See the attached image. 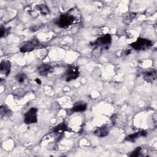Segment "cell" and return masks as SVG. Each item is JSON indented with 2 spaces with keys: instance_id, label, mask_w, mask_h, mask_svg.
I'll return each instance as SVG.
<instances>
[{
  "instance_id": "1",
  "label": "cell",
  "mask_w": 157,
  "mask_h": 157,
  "mask_svg": "<svg viewBox=\"0 0 157 157\" xmlns=\"http://www.w3.org/2000/svg\"><path fill=\"white\" fill-rule=\"evenodd\" d=\"M42 47H43V44L37 39L34 38L21 44L20 47V50L21 52L26 53Z\"/></svg>"
},
{
  "instance_id": "18",
  "label": "cell",
  "mask_w": 157,
  "mask_h": 157,
  "mask_svg": "<svg viewBox=\"0 0 157 157\" xmlns=\"http://www.w3.org/2000/svg\"><path fill=\"white\" fill-rule=\"evenodd\" d=\"M142 147H139L137 148H136L133 151L131 152V153L129 155L130 156H139L141 155V152H142Z\"/></svg>"
},
{
  "instance_id": "9",
  "label": "cell",
  "mask_w": 157,
  "mask_h": 157,
  "mask_svg": "<svg viewBox=\"0 0 157 157\" xmlns=\"http://www.w3.org/2000/svg\"><path fill=\"white\" fill-rule=\"evenodd\" d=\"M109 133V129L107 126H103L99 128H98L94 131V134L100 137H103L107 136Z\"/></svg>"
},
{
  "instance_id": "4",
  "label": "cell",
  "mask_w": 157,
  "mask_h": 157,
  "mask_svg": "<svg viewBox=\"0 0 157 157\" xmlns=\"http://www.w3.org/2000/svg\"><path fill=\"white\" fill-rule=\"evenodd\" d=\"M112 42L111 36L109 34L104 35L99 38H98L94 43L93 45L96 47H99L101 49L105 48L108 49Z\"/></svg>"
},
{
  "instance_id": "15",
  "label": "cell",
  "mask_w": 157,
  "mask_h": 157,
  "mask_svg": "<svg viewBox=\"0 0 157 157\" xmlns=\"http://www.w3.org/2000/svg\"><path fill=\"white\" fill-rule=\"evenodd\" d=\"M11 113L10 110L6 105H1L0 107V113H1V117H7V116H9L10 113Z\"/></svg>"
},
{
  "instance_id": "20",
  "label": "cell",
  "mask_w": 157,
  "mask_h": 157,
  "mask_svg": "<svg viewBox=\"0 0 157 157\" xmlns=\"http://www.w3.org/2000/svg\"><path fill=\"white\" fill-rule=\"evenodd\" d=\"M38 27L37 26H33V27H31V28H30V30L31 31H33V32H34V31H37L38 30Z\"/></svg>"
},
{
  "instance_id": "12",
  "label": "cell",
  "mask_w": 157,
  "mask_h": 157,
  "mask_svg": "<svg viewBox=\"0 0 157 157\" xmlns=\"http://www.w3.org/2000/svg\"><path fill=\"white\" fill-rule=\"evenodd\" d=\"M87 108L86 104L84 102H77L71 109L72 112H80L85 111Z\"/></svg>"
},
{
  "instance_id": "13",
  "label": "cell",
  "mask_w": 157,
  "mask_h": 157,
  "mask_svg": "<svg viewBox=\"0 0 157 157\" xmlns=\"http://www.w3.org/2000/svg\"><path fill=\"white\" fill-rule=\"evenodd\" d=\"M37 8L40 13L43 15H46L50 13V9L46 4L37 5Z\"/></svg>"
},
{
  "instance_id": "7",
  "label": "cell",
  "mask_w": 157,
  "mask_h": 157,
  "mask_svg": "<svg viewBox=\"0 0 157 157\" xmlns=\"http://www.w3.org/2000/svg\"><path fill=\"white\" fill-rule=\"evenodd\" d=\"M53 71V68L49 64H42L37 68V72L40 75L46 76Z\"/></svg>"
},
{
  "instance_id": "14",
  "label": "cell",
  "mask_w": 157,
  "mask_h": 157,
  "mask_svg": "<svg viewBox=\"0 0 157 157\" xmlns=\"http://www.w3.org/2000/svg\"><path fill=\"white\" fill-rule=\"evenodd\" d=\"M66 130V126L65 123H62L53 129V132L54 133H58V134H61L63 132H64Z\"/></svg>"
},
{
  "instance_id": "19",
  "label": "cell",
  "mask_w": 157,
  "mask_h": 157,
  "mask_svg": "<svg viewBox=\"0 0 157 157\" xmlns=\"http://www.w3.org/2000/svg\"><path fill=\"white\" fill-rule=\"evenodd\" d=\"M101 53H102V49L101 48H99V47H95L94 49L93 50L92 54H93V56L98 57L99 55H101Z\"/></svg>"
},
{
  "instance_id": "17",
  "label": "cell",
  "mask_w": 157,
  "mask_h": 157,
  "mask_svg": "<svg viewBox=\"0 0 157 157\" xmlns=\"http://www.w3.org/2000/svg\"><path fill=\"white\" fill-rule=\"evenodd\" d=\"M10 28H6L5 27L1 26L0 31H1V33H0V36L1 37H6V36H7L9 33H10Z\"/></svg>"
},
{
  "instance_id": "3",
  "label": "cell",
  "mask_w": 157,
  "mask_h": 157,
  "mask_svg": "<svg viewBox=\"0 0 157 157\" xmlns=\"http://www.w3.org/2000/svg\"><path fill=\"white\" fill-rule=\"evenodd\" d=\"M130 45L136 50H144L150 48L152 45V42L145 38H139Z\"/></svg>"
},
{
  "instance_id": "22",
  "label": "cell",
  "mask_w": 157,
  "mask_h": 157,
  "mask_svg": "<svg viewBox=\"0 0 157 157\" xmlns=\"http://www.w3.org/2000/svg\"><path fill=\"white\" fill-rule=\"evenodd\" d=\"M130 53H131V50H127V51L126 52L125 54H126V55H129Z\"/></svg>"
},
{
  "instance_id": "5",
  "label": "cell",
  "mask_w": 157,
  "mask_h": 157,
  "mask_svg": "<svg viewBox=\"0 0 157 157\" xmlns=\"http://www.w3.org/2000/svg\"><path fill=\"white\" fill-rule=\"evenodd\" d=\"M37 109L36 107L30 108L24 115V122L27 124L36 123L37 121Z\"/></svg>"
},
{
  "instance_id": "8",
  "label": "cell",
  "mask_w": 157,
  "mask_h": 157,
  "mask_svg": "<svg viewBox=\"0 0 157 157\" xmlns=\"http://www.w3.org/2000/svg\"><path fill=\"white\" fill-rule=\"evenodd\" d=\"M11 63L9 61L3 60L0 64V72L2 74L8 75L10 72Z\"/></svg>"
},
{
  "instance_id": "16",
  "label": "cell",
  "mask_w": 157,
  "mask_h": 157,
  "mask_svg": "<svg viewBox=\"0 0 157 157\" xmlns=\"http://www.w3.org/2000/svg\"><path fill=\"white\" fill-rule=\"evenodd\" d=\"M15 79L19 83L22 84L26 82V80L27 79V77L25 73L21 72V73H18V74L16 75Z\"/></svg>"
},
{
  "instance_id": "10",
  "label": "cell",
  "mask_w": 157,
  "mask_h": 157,
  "mask_svg": "<svg viewBox=\"0 0 157 157\" xmlns=\"http://www.w3.org/2000/svg\"><path fill=\"white\" fill-rule=\"evenodd\" d=\"M147 134V132L144 130H142L138 132H135L134 134H130L129 136H128L127 137H126L125 138V140L126 141H130V142H134L136 139L139 138L140 136L142 137H145L146 136Z\"/></svg>"
},
{
  "instance_id": "2",
  "label": "cell",
  "mask_w": 157,
  "mask_h": 157,
  "mask_svg": "<svg viewBox=\"0 0 157 157\" xmlns=\"http://www.w3.org/2000/svg\"><path fill=\"white\" fill-rule=\"evenodd\" d=\"M75 17L69 13L61 15L55 21V23L61 28H66L72 25L75 21Z\"/></svg>"
},
{
  "instance_id": "6",
  "label": "cell",
  "mask_w": 157,
  "mask_h": 157,
  "mask_svg": "<svg viewBox=\"0 0 157 157\" xmlns=\"http://www.w3.org/2000/svg\"><path fill=\"white\" fill-rule=\"evenodd\" d=\"M78 76H79V70H78V68L75 66H69L64 73L65 80L67 82H70L72 80H75Z\"/></svg>"
},
{
  "instance_id": "21",
  "label": "cell",
  "mask_w": 157,
  "mask_h": 157,
  "mask_svg": "<svg viewBox=\"0 0 157 157\" xmlns=\"http://www.w3.org/2000/svg\"><path fill=\"white\" fill-rule=\"evenodd\" d=\"M35 81H36V82L38 84V85H40V84H41V80L39 79V78H36V79H35Z\"/></svg>"
},
{
  "instance_id": "11",
  "label": "cell",
  "mask_w": 157,
  "mask_h": 157,
  "mask_svg": "<svg viewBox=\"0 0 157 157\" xmlns=\"http://www.w3.org/2000/svg\"><path fill=\"white\" fill-rule=\"evenodd\" d=\"M144 78L148 82L153 83L156 79V72L155 70L147 71L144 74Z\"/></svg>"
}]
</instances>
